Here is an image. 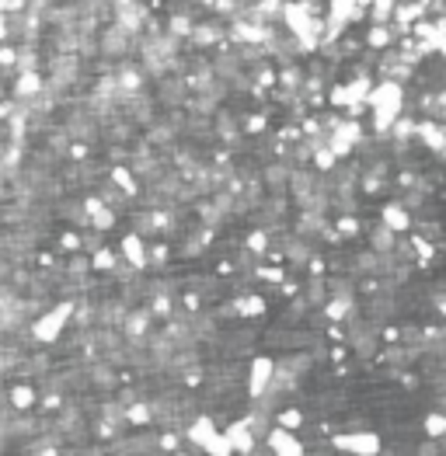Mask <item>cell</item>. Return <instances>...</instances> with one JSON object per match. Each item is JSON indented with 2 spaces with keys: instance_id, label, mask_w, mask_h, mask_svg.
I'll return each mask as SVG.
<instances>
[{
  "instance_id": "1",
  "label": "cell",
  "mask_w": 446,
  "mask_h": 456,
  "mask_svg": "<svg viewBox=\"0 0 446 456\" xmlns=\"http://www.w3.org/2000/svg\"><path fill=\"white\" fill-rule=\"evenodd\" d=\"M122 53H129V32H126V25L105 28L101 32V56H122Z\"/></svg>"
},
{
  "instance_id": "2",
  "label": "cell",
  "mask_w": 446,
  "mask_h": 456,
  "mask_svg": "<svg viewBox=\"0 0 446 456\" xmlns=\"http://www.w3.org/2000/svg\"><path fill=\"white\" fill-rule=\"evenodd\" d=\"M150 321H154V310H129V317H126V338H143L147 331H150Z\"/></svg>"
},
{
  "instance_id": "3",
  "label": "cell",
  "mask_w": 446,
  "mask_h": 456,
  "mask_svg": "<svg viewBox=\"0 0 446 456\" xmlns=\"http://www.w3.org/2000/svg\"><path fill=\"white\" fill-rule=\"evenodd\" d=\"M188 39H192L199 49H206V46H216L223 35H220V25H213V21H202V25H195V28L188 32Z\"/></svg>"
},
{
  "instance_id": "4",
  "label": "cell",
  "mask_w": 446,
  "mask_h": 456,
  "mask_svg": "<svg viewBox=\"0 0 446 456\" xmlns=\"http://www.w3.org/2000/svg\"><path fill=\"white\" fill-rule=\"evenodd\" d=\"M7 404H14V408L25 415V411L35 404V390H32L28 383H18V387H11V390H7Z\"/></svg>"
},
{
  "instance_id": "5",
  "label": "cell",
  "mask_w": 446,
  "mask_h": 456,
  "mask_svg": "<svg viewBox=\"0 0 446 456\" xmlns=\"http://www.w3.org/2000/svg\"><path fill=\"white\" fill-rule=\"evenodd\" d=\"M289 182H293V171H289V168H279V164H268L265 168L268 188H289Z\"/></svg>"
},
{
  "instance_id": "6",
  "label": "cell",
  "mask_w": 446,
  "mask_h": 456,
  "mask_svg": "<svg viewBox=\"0 0 446 456\" xmlns=\"http://www.w3.org/2000/svg\"><path fill=\"white\" fill-rule=\"evenodd\" d=\"M161 101H164V105H181V101H185V84H181L178 77L161 84Z\"/></svg>"
},
{
  "instance_id": "7",
  "label": "cell",
  "mask_w": 446,
  "mask_h": 456,
  "mask_svg": "<svg viewBox=\"0 0 446 456\" xmlns=\"http://www.w3.org/2000/svg\"><path fill=\"white\" fill-rule=\"evenodd\" d=\"M387 248H394V230H391V223L373 230V251H387Z\"/></svg>"
},
{
  "instance_id": "8",
  "label": "cell",
  "mask_w": 446,
  "mask_h": 456,
  "mask_svg": "<svg viewBox=\"0 0 446 456\" xmlns=\"http://www.w3.org/2000/svg\"><path fill=\"white\" fill-rule=\"evenodd\" d=\"M387 42H391V32H387V28H373V32H369V46L383 49Z\"/></svg>"
},
{
  "instance_id": "9",
  "label": "cell",
  "mask_w": 446,
  "mask_h": 456,
  "mask_svg": "<svg viewBox=\"0 0 446 456\" xmlns=\"http://www.w3.org/2000/svg\"><path fill=\"white\" fill-rule=\"evenodd\" d=\"M112 182L119 185L122 192H133V178H129V171H122V168H115V171H112Z\"/></svg>"
},
{
  "instance_id": "10",
  "label": "cell",
  "mask_w": 446,
  "mask_h": 456,
  "mask_svg": "<svg viewBox=\"0 0 446 456\" xmlns=\"http://www.w3.org/2000/svg\"><path fill=\"white\" fill-rule=\"evenodd\" d=\"M383 220H387L391 227H405V216L398 213V206H387V213H383Z\"/></svg>"
},
{
  "instance_id": "11",
  "label": "cell",
  "mask_w": 446,
  "mask_h": 456,
  "mask_svg": "<svg viewBox=\"0 0 446 456\" xmlns=\"http://www.w3.org/2000/svg\"><path fill=\"white\" fill-rule=\"evenodd\" d=\"M426 429H429V436H446V418H440V415H436V418H429V425H426Z\"/></svg>"
},
{
  "instance_id": "12",
  "label": "cell",
  "mask_w": 446,
  "mask_h": 456,
  "mask_svg": "<svg viewBox=\"0 0 446 456\" xmlns=\"http://www.w3.org/2000/svg\"><path fill=\"white\" fill-rule=\"evenodd\" d=\"M81 241H84V248H88V251H101V248H105L101 234H88V237H81Z\"/></svg>"
},
{
  "instance_id": "13",
  "label": "cell",
  "mask_w": 446,
  "mask_h": 456,
  "mask_svg": "<svg viewBox=\"0 0 446 456\" xmlns=\"http://www.w3.org/2000/svg\"><path fill=\"white\" fill-rule=\"evenodd\" d=\"M436 383H440V387L446 390V373H440V380H436Z\"/></svg>"
}]
</instances>
